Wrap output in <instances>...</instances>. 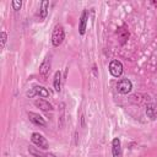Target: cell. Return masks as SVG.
Here are the masks:
<instances>
[{"label": "cell", "mask_w": 157, "mask_h": 157, "mask_svg": "<svg viewBox=\"0 0 157 157\" xmlns=\"http://www.w3.org/2000/svg\"><path fill=\"white\" fill-rule=\"evenodd\" d=\"M65 39V31L61 25H56L52 32V43L54 47H59Z\"/></svg>", "instance_id": "6da1fadb"}, {"label": "cell", "mask_w": 157, "mask_h": 157, "mask_svg": "<svg viewBox=\"0 0 157 157\" xmlns=\"http://www.w3.org/2000/svg\"><path fill=\"white\" fill-rule=\"evenodd\" d=\"M31 141L38 147V148H42V150H47L48 147H49V144H48V141L45 140V137L42 135V134H39V132H33L32 135H31Z\"/></svg>", "instance_id": "7a4b0ae2"}, {"label": "cell", "mask_w": 157, "mask_h": 157, "mask_svg": "<svg viewBox=\"0 0 157 157\" xmlns=\"http://www.w3.org/2000/svg\"><path fill=\"white\" fill-rule=\"evenodd\" d=\"M117 90L121 94H128L132 90V83L129 78H120L117 83Z\"/></svg>", "instance_id": "3957f363"}, {"label": "cell", "mask_w": 157, "mask_h": 157, "mask_svg": "<svg viewBox=\"0 0 157 157\" xmlns=\"http://www.w3.org/2000/svg\"><path fill=\"white\" fill-rule=\"evenodd\" d=\"M109 72L113 77H120L123 74V64L119 60H112L109 63Z\"/></svg>", "instance_id": "277c9868"}, {"label": "cell", "mask_w": 157, "mask_h": 157, "mask_svg": "<svg viewBox=\"0 0 157 157\" xmlns=\"http://www.w3.org/2000/svg\"><path fill=\"white\" fill-rule=\"evenodd\" d=\"M50 67H52V61H50V56L48 55V56L44 58V60L39 65V74H40V76L47 78L49 72H50Z\"/></svg>", "instance_id": "5b68a950"}, {"label": "cell", "mask_w": 157, "mask_h": 157, "mask_svg": "<svg viewBox=\"0 0 157 157\" xmlns=\"http://www.w3.org/2000/svg\"><path fill=\"white\" fill-rule=\"evenodd\" d=\"M28 115V119L29 121H32L33 124L38 125V126H45V120L42 115H39L38 113H34V112H28L27 113Z\"/></svg>", "instance_id": "8992f818"}, {"label": "cell", "mask_w": 157, "mask_h": 157, "mask_svg": "<svg viewBox=\"0 0 157 157\" xmlns=\"http://www.w3.org/2000/svg\"><path fill=\"white\" fill-rule=\"evenodd\" d=\"M87 22H88V12L87 10H83L80 17V25H78V32L81 36L85 34L86 32V27H87Z\"/></svg>", "instance_id": "52a82bcc"}, {"label": "cell", "mask_w": 157, "mask_h": 157, "mask_svg": "<svg viewBox=\"0 0 157 157\" xmlns=\"http://www.w3.org/2000/svg\"><path fill=\"white\" fill-rule=\"evenodd\" d=\"M121 144L118 137H114L112 140V156L113 157H121Z\"/></svg>", "instance_id": "ba28073f"}, {"label": "cell", "mask_w": 157, "mask_h": 157, "mask_svg": "<svg viewBox=\"0 0 157 157\" xmlns=\"http://www.w3.org/2000/svg\"><path fill=\"white\" fill-rule=\"evenodd\" d=\"M34 105L37 108H39L40 110H44V112H48V110H53V105L44 98H37L34 101Z\"/></svg>", "instance_id": "9c48e42d"}, {"label": "cell", "mask_w": 157, "mask_h": 157, "mask_svg": "<svg viewBox=\"0 0 157 157\" xmlns=\"http://www.w3.org/2000/svg\"><path fill=\"white\" fill-rule=\"evenodd\" d=\"M28 152H29L33 157H56V155H54V153L43 152V151H40L38 147H33V146H29V147H28Z\"/></svg>", "instance_id": "30bf717a"}, {"label": "cell", "mask_w": 157, "mask_h": 157, "mask_svg": "<svg viewBox=\"0 0 157 157\" xmlns=\"http://www.w3.org/2000/svg\"><path fill=\"white\" fill-rule=\"evenodd\" d=\"M117 34H118V38H119V42L120 44H125L129 39V31L125 28V26H121L117 29Z\"/></svg>", "instance_id": "8fae6325"}, {"label": "cell", "mask_w": 157, "mask_h": 157, "mask_svg": "<svg viewBox=\"0 0 157 157\" xmlns=\"http://www.w3.org/2000/svg\"><path fill=\"white\" fill-rule=\"evenodd\" d=\"M48 7H49V1H42L40 4V9L38 11V17H39V21H43L47 15H48Z\"/></svg>", "instance_id": "7c38bea8"}, {"label": "cell", "mask_w": 157, "mask_h": 157, "mask_svg": "<svg viewBox=\"0 0 157 157\" xmlns=\"http://www.w3.org/2000/svg\"><path fill=\"white\" fill-rule=\"evenodd\" d=\"M53 86H54V90H55L56 92H60V91H61V72H60V71H56V72L54 74Z\"/></svg>", "instance_id": "4fadbf2b"}, {"label": "cell", "mask_w": 157, "mask_h": 157, "mask_svg": "<svg viewBox=\"0 0 157 157\" xmlns=\"http://www.w3.org/2000/svg\"><path fill=\"white\" fill-rule=\"evenodd\" d=\"M33 90H34V92H36V96H39V97H49V91L45 88V87H43V86H39V85H36V86H33Z\"/></svg>", "instance_id": "5bb4252c"}, {"label": "cell", "mask_w": 157, "mask_h": 157, "mask_svg": "<svg viewBox=\"0 0 157 157\" xmlns=\"http://www.w3.org/2000/svg\"><path fill=\"white\" fill-rule=\"evenodd\" d=\"M146 115L150 119H156L157 118V105L156 104H148L146 107Z\"/></svg>", "instance_id": "9a60e30c"}, {"label": "cell", "mask_w": 157, "mask_h": 157, "mask_svg": "<svg viewBox=\"0 0 157 157\" xmlns=\"http://www.w3.org/2000/svg\"><path fill=\"white\" fill-rule=\"evenodd\" d=\"M11 5H12V9L15 11H18L21 9V6H22V1L21 0H12L11 1Z\"/></svg>", "instance_id": "2e32d148"}, {"label": "cell", "mask_w": 157, "mask_h": 157, "mask_svg": "<svg viewBox=\"0 0 157 157\" xmlns=\"http://www.w3.org/2000/svg\"><path fill=\"white\" fill-rule=\"evenodd\" d=\"M6 40H7V34H6V32H1V48H4L5 47V43H6Z\"/></svg>", "instance_id": "e0dca14e"}, {"label": "cell", "mask_w": 157, "mask_h": 157, "mask_svg": "<svg viewBox=\"0 0 157 157\" xmlns=\"http://www.w3.org/2000/svg\"><path fill=\"white\" fill-rule=\"evenodd\" d=\"M27 96H28V97H34V96H36V92H34L33 87H32L29 91H27Z\"/></svg>", "instance_id": "ac0fdd59"}]
</instances>
